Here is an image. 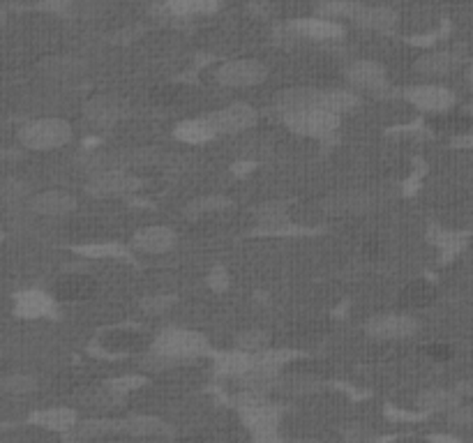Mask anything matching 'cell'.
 I'll list each match as a JSON object with an SVG mask.
<instances>
[{
  "label": "cell",
  "instance_id": "6da1fadb",
  "mask_svg": "<svg viewBox=\"0 0 473 443\" xmlns=\"http://www.w3.org/2000/svg\"><path fill=\"white\" fill-rule=\"evenodd\" d=\"M151 349L173 363H185V360H195L201 355L212 354L211 342L203 332L192 330V328L169 326L162 328L151 342Z\"/></svg>",
  "mask_w": 473,
  "mask_h": 443
},
{
  "label": "cell",
  "instance_id": "7a4b0ae2",
  "mask_svg": "<svg viewBox=\"0 0 473 443\" xmlns=\"http://www.w3.org/2000/svg\"><path fill=\"white\" fill-rule=\"evenodd\" d=\"M282 121L284 125L294 134H298V137L317 138V141H328V138H333L342 128V116L314 104H301L284 109Z\"/></svg>",
  "mask_w": 473,
  "mask_h": 443
},
{
  "label": "cell",
  "instance_id": "3957f363",
  "mask_svg": "<svg viewBox=\"0 0 473 443\" xmlns=\"http://www.w3.org/2000/svg\"><path fill=\"white\" fill-rule=\"evenodd\" d=\"M321 17L326 19H349L362 28L377 30V33H390L397 26V14L390 7L378 5H362L356 0H330L321 5Z\"/></svg>",
  "mask_w": 473,
  "mask_h": 443
},
{
  "label": "cell",
  "instance_id": "277c9868",
  "mask_svg": "<svg viewBox=\"0 0 473 443\" xmlns=\"http://www.w3.org/2000/svg\"><path fill=\"white\" fill-rule=\"evenodd\" d=\"M17 137L23 148L37 150V153H49V150L65 148L67 144H72L74 130L65 118L45 116L21 125Z\"/></svg>",
  "mask_w": 473,
  "mask_h": 443
},
{
  "label": "cell",
  "instance_id": "5b68a950",
  "mask_svg": "<svg viewBox=\"0 0 473 443\" xmlns=\"http://www.w3.org/2000/svg\"><path fill=\"white\" fill-rule=\"evenodd\" d=\"M238 414L243 425L252 432V437L278 432V425L282 421V409L278 405H273L266 395L240 393Z\"/></svg>",
  "mask_w": 473,
  "mask_h": 443
},
{
  "label": "cell",
  "instance_id": "8992f818",
  "mask_svg": "<svg viewBox=\"0 0 473 443\" xmlns=\"http://www.w3.org/2000/svg\"><path fill=\"white\" fill-rule=\"evenodd\" d=\"M145 338L137 326H113L97 332V338L88 347L93 355L100 358H123V355L134 354L144 349Z\"/></svg>",
  "mask_w": 473,
  "mask_h": 443
},
{
  "label": "cell",
  "instance_id": "52a82bcc",
  "mask_svg": "<svg viewBox=\"0 0 473 443\" xmlns=\"http://www.w3.org/2000/svg\"><path fill=\"white\" fill-rule=\"evenodd\" d=\"M144 185V178L134 176L129 169H109V171L90 176L86 192L97 199H109V196H129V194L139 192Z\"/></svg>",
  "mask_w": 473,
  "mask_h": 443
},
{
  "label": "cell",
  "instance_id": "ba28073f",
  "mask_svg": "<svg viewBox=\"0 0 473 443\" xmlns=\"http://www.w3.org/2000/svg\"><path fill=\"white\" fill-rule=\"evenodd\" d=\"M268 79V67L256 58H236L215 70V81L224 88H252Z\"/></svg>",
  "mask_w": 473,
  "mask_h": 443
},
{
  "label": "cell",
  "instance_id": "9c48e42d",
  "mask_svg": "<svg viewBox=\"0 0 473 443\" xmlns=\"http://www.w3.org/2000/svg\"><path fill=\"white\" fill-rule=\"evenodd\" d=\"M402 97L413 106V109L432 113V116H444L451 113L452 106L457 104V97L451 88L436 86V83H420V86H409Z\"/></svg>",
  "mask_w": 473,
  "mask_h": 443
},
{
  "label": "cell",
  "instance_id": "30bf717a",
  "mask_svg": "<svg viewBox=\"0 0 473 443\" xmlns=\"http://www.w3.org/2000/svg\"><path fill=\"white\" fill-rule=\"evenodd\" d=\"M418 330V319L409 312H388V314H374L365 323V332L372 339L395 342V339L413 338Z\"/></svg>",
  "mask_w": 473,
  "mask_h": 443
},
{
  "label": "cell",
  "instance_id": "8fae6325",
  "mask_svg": "<svg viewBox=\"0 0 473 443\" xmlns=\"http://www.w3.org/2000/svg\"><path fill=\"white\" fill-rule=\"evenodd\" d=\"M206 118L211 121L215 132L222 137V134H240L254 128L256 121H259V111L247 102H231L222 109L206 113Z\"/></svg>",
  "mask_w": 473,
  "mask_h": 443
},
{
  "label": "cell",
  "instance_id": "7c38bea8",
  "mask_svg": "<svg viewBox=\"0 0 473 443\" xmlns=\"http://www.w3.org/2000/svg\"><path fill=\"white\" fill-rule=\"evenodd\" d=\"M12 312L19 319L35 322V319H49L58 312V298L45 288H21L12 298Z\"/></svg>",
  "mask_w": 473,
  "mask_h": 443
},
{
  "label": "cell",
  "instance_id": "4fadbf2b",
  "mask_svg": "<svg viewBox=\"0 0 473 443\" xmlns=\"http://www.w3.org/2000/svg\"><path fill=\"white\" fill-rule=\"evenodd\" d=\"M176 243H178V233L167 224L144 227L129 238L132 252H141V255H167L176 247Z\"/></svg>",
  "mask_w": 473,
  "mask_h": 443
},
{
  "label": "cell",
  "instance_id": "5bb4252c",
  "mask_svg": "<svg viewBox=\"0 0 473 443\" xmlns=\"http://www.w3.org/2000/svg\"><path fill=\"white\" fill-rule=\"evenodd\" d=\"M346 81L353 90H365V93H384L388 88V72L386 67L377 61H356L346 67Z\"/></svg>",
  "mask_w": 473,
  "mask_h": 443
},
{
  "label": "cell",
  "instance_id": "9a60e30c",
  "mask_svg": "<svg viewBox=\"0 0 473 443\" xmlns=\"http://www.w3.org/2000/svg\"><path fill=\"white\" fill-rule=\"evenodd\" d=\"M125 106L112 95H95L84 104V118L97 130H112L123 121Z\"/></svg>",
  "mask_w": 473,
  "mask_h": 443
},
{
  "label": "cell",
  "instance_id": "2e32d148",
  "mask_svg": "<svg viewBox=\"0 0 473 443\" xmlns=\"http://www.w3.org/2000/svg\"><path fill=\"white\" fill-rule=\"evenodd\" d=\"M29 211L39 217H65L77 211V199L62 189H45L30 196Z\"/></svg>",
  "mask_w": 473,
  "mask_h": 443
},
{
  "label": "cell",
  "instance_id": "e0dca14e",
  "mask_svg": "<svg viewBox=\"0 0 473 443\" xmlns=\"http://www.w3.org/2000/svg\"><path fill=\"white\" fill-rule=\"evenodd\" d=\"M100 291V284L93 275L86 272H72V275H62L54 287V296L62 303H84V300L95 298Z\"/></svg>",
  "mask_w": 473,
  "mask_h": 443
},
{
  "label": "cell",
  "instance_id": "ac0fdd59",
  "mask_svg": "<svg viewBox=\"0 0 473 443\" xmlns=\"http://www.w3.org/2000/svg\"><path fill=\"white\" fill-rule=\"evenodd\" d=\"M289 30L305 39H314V42H333V39H340L344 35V26L337 19L326 17L295 19L289 23Z\"/></svg>",
  "mask_w": 473,
  "mask_h": 443
},
{
  "label": "cell",
  "instance_id": "d6986e66",
  "mask_svg": "<svg viewBox=\"0 0 473 443\" xmlns=\"http://www.w3.org/2000/svg\"><path fill=\"white\" fill-rule=\"evenodd\" d=\"M212 365H215V374L220 379H240L256 365V354L236 347V349L212 354Z\"/></svg>",
  "mask_w": 473,
  "mask_h": 443
},
{
  "label": "cell",
  "instance_id": "ffe728a7",
  "mask_svg": "<svg viewBox=\"0 0 473 443\" xmlns=\"http://www.w3.org/2000/svg\"><path fill=\"white\" fill-rule=\"evenodd\" d=\"M218 137L220 134L215 132V128H212L206 116L187 118V121H180L178 125L173 128V138L187 146H206L211 144L212 138Z\"/></svg>",
  "mask_w": 473,
  "mask_h": 443
},
{
  "label": "cell",
  "instance_id": "44dd1931",
  "mask_svg": "<svg viewBox=\"0 0 473 443\" xmlns=\"http://www.w3.org/2000/svg\"><path fill=\"white\" fill-rule=\"evenodd\" d=\"M30 422L42 430H49V432H58V434H67L72 432L77 422V411L67 409V406H49V409L35 411L30 415Z\"/></svg>",
  "mask_w": 473,
  "mask_h": 443
},
{
  "label": "cell",
  "instance_id": "7402d4cb",
  "mask_svg": "<svg viewBox=\"0 0 473 443\" xmlns=\"http://www.w3.org/2000/svg\"><path fill=\"white\" fill-rule=\"evenodd\" d=\"M72 252L79 256H84V259H93V261L132 259V247L125 243H118V240H97V243L77 245V247H72Z\"/></svg>",
  "mask_w": 473,
  "mask_h": 443
},
{
  "label": "cell",
  "instance_id": "603a6c76",
  "mask_svg": "<svg viewBox=\"0 0 473 443\" xmlns=\"http://www.w3.org/2000/svg\"><path fill=\"white\" fill-rule=\"evenodd\" d=\"M460 65V58L451 51H429L416 61V70L427 77H445Z\"/></svg>",
  "mask_w": 473,
  "mask_h": 443
},
{
  "label": "cell",
  "instance_id": "cb8c5ba5",
  "mask_svg": "<svg viewBox=\"0 0 473 443\" xmlns=\"http://www.w3.org/2000/svg\"><path fill=\"white\" fill-rule=\"evenodd\" d=\"M222 0H164V10L173 17L189 19V17H206L218 12Z\"/></svg>",
  "mask_w": 473,
  "mask_h": 443
},
{
  "label": "cell",
  "instance_id": "d4e9b609",
  "mask_svg": "<svg viewBox=\"0 0 473 443\" xmlns=\"http://www.w3.org/2000/svg\"><path fill=\"white\" fill-rule=\"evenodd\" d=\"M462 395L460 390H445V388H429L418 397V406L423 411H452L460 406Z\"/></svg>",
  "mask_w": 473,
  "mask_h": 443
},
{
  "label": "cell",
  "instance_id": "484cf974",
  "mask_svg": "<svg viewBox=\"0 0 473 443\" xmlns=\"http://www.w3.org/2000/svg\"><path fill=\"white\" fill-rule=\"evenodd\" d=\"M227 208H231V199H227V196H220V194H206V196H196V199L189 201V204L185 205L183 215L187 217V220L196 222V220H201L203 215L227 211Z\"/></svg>",
  "mask_w": 473,
  "mask_h": 443
},
{
  "label": "cell",
  "instance_id": "4316f807",
  "mask_svg": "<svg viewBox=\"0 0 473 443\" xmlns=\"http://www.w3.org/2000/svg\"><path fill=\"white\" fill-rule=\"evenodd\" d=\"M429 243H435L436 247H439L444 261H451L452 256H455L457 252L464 247V245H467V236H464V233L435 227L432 231H429Z\"/></svg>",
  "mask_w": 473,
  "mask_h": 443
},
{
  "label": "cell",
  "instance_id": "83f0119b",
  "mask_svg": "<svg viewBox=\"0 0 473 443\" xmlns=\"http://www.w3.org/2000/svg\"><path fill=\"white\" fill-rule=\"evenodd\" d=\"M435 300V288L429 287L427 282H411L402 288L400 303L402 307L407 310H420V307H427L429 303Z\"/></svg>",
  "mask_w": 473,
  "mask_h": 443
},
{
  "label": "cell",
  "instance_id": "f1b7e54d",
  "mask_svg": "<svg viewBox=\"0 0 473 443\" xmlns=\"http://www.w3.org/2000/svg\"><path fill=\"white\" fill-rule=\"evenodd\" d=\"M256 220H259V227H275V224H284V222H291L289 217V205L284 201H266L254 211Z\"/></svg>",
  "mask_w": 473,
  "mask_h": 443
},
{
  "label": "cell",
  "instance_id": "f546056e",
  "mask_svg": "<svg viewBox=\"0 0 473 443\" xmlns=\"http://www.w3.org/2000/svg\"><path fill=\"white\" fill-rule=\"evenodd\" d=\"M123 430L137 437H153V434L167 432V425L155 418V415H132L123 422Z\"/></svg>",
  "mask_w": 473,
  "mask_h": 443
},
{
  "label": "cell",
  "instance_id": "4dcf8cb0",
  "mask_svg": "<svg viewBox=\"0 0 473 443\" xmlns=\"http://www.w3.org/2000/svg\"><path fill=\"white\" fill-rule=\"evenodd\" d=\"M151 383V379L145 374H123V377L109 379L106 381V393H112L113 397H125V395L134 393V390H141Z\"/></svg>",
  "mask_w": 473,
  "mask_h": 443
},
{
  "label": "cell",
  "instance_id": "1f68e13d",
  "mask_svg": "<svg viewBox=\"0 0 473 443\" xmlns=\"http://www.w3.org/2000/svg\"><path fill=\"white\" fill-rule=\"evenodd\" d=\"M236 347L250 354H259V351L270 349V335L259 328H250V330H240L236 335Z\"/></svg>",
  "mask_w": 473,
  "mask_h": 443
},
{
  "label": "cell",
  "instance_id": "d6a6232c",
  "mask_svg": "<svg viewBox=\"0 0 473 443\" xmlns=\"http://www.w3.org/2000/svg\"><path fill=\"white\" fill-rule=\"evenodd\" d=\"M330 211L337 213H362L372 208V196L361 192H351V194H342L337 199H333V204L328 205Z\"/></svg>",
  "mask_w": 473,
  "mask_h": 443
},
{
  "label": "cell",
  "instance_id": "836d02e7",
  "mask_svg": "<svg viewBox=\"0 0 473 443\" xmlns=\"http://www.w3.org/2000/svg\"><path fill=\"white\" fill-rule=\"evenodd\" d=\"M30 188L29 183H23V180H3L0 183V204L14 205V204H23V201H29L30 196Z\"/></svg>",
  "mask_w": 473,
  "mask_h": 443
},
{
  "label": "cell",
  "instance_id": "e575fe53",
  "mask_svg": "<svg viewBox=\"0 0 473 443\" xmlns=\"http://www.w3.org/2000/svg\"><path fill=\"white\" fill-rule=\"evenodd\" d=\"M317 379L312 377H301V374H295V377H279L278 379V390H282V393H289V395H305V393H312V390H317Z\"/></svg>",
  "mask_w": 473,
  "mask_h": 443
},
{
  "label": "cell",
  "instance_id": "d590c367",
  "mask_svg": "<svg viewBox=\"0 0 473 443\" xmlns=\"http://www.w3.org/2000/svg\"><path fill=\"white\" fill-rule=\"evenodd\" d=\"M173 305H176V296L173 294H153V296H144L139 307L145 312V314L157 316L171 310Z\"/></svg>",
  "mask_w": 473,
  "mask_h": 443
},
{
  "label": "cell",
  "instance_id": "8d00e7d4",
  "mask_svg": "<svg viewBox=\"0 0 473 443\" xmlns=\"http://www.w3.org/2000/svg\"><path fill=\"white\" fill-rule=\"evenodd\" d=\"M0 388L12 395H26L37 388V381L33 377H29V374H12V377L0 381Z\"/></svg>",
  "mask_w": 473,
  "mask_h": 443
},
{
  "label": "cell",
  "instance_id": "74e56055",
  "mask_svg": "<svg viewBox=\"0 0 473 443\" xmlns=\"http://www.w3.org/2000/svg\"><path fill=\"white\" fill-rule=\"evenodd\" d=\"M206 282L208 287H211V291H215V294H224L228 288V284H231V277H228L227 268L215 266L211 272H208Z\"/></svg>",
  "mask_w": 473,
  "mask_h": 443
},
{
  "label": "cell",
  "instance_id": "f35d334b",
  "mask_svg": "<svg viewBox=\"0 0 473 443\" xmlns=\"http://www.w3.org/2000/svg\"><path fill=\"white\" fill-rule=\"evenodd\" d=\"M72 0H45L42 3V10L51 12V14H58V17H65L72 12Z\"/></svg>",
  "mask_w": 473,
  "mask_h": 443
},
{
  "label": "cell",
  "instance_id": "ab89813d",
  "mask_svg": "<svg viewBox=\"0 0 473 443\" xmlns=\"http://www.w3.org/2000/svg\"><path fill=\"white\" fill-rule=\"evenodd\" d=\"M252 443H289V441L279 437V432H268V434H259V437H252Z\"/></svg>",
  "mask_w": 473,
  "mask_h": 443
},
{
  "label": "cell",
  "instance_id": "60d3db41",
  "mask_svg": "<svg viewBox=\"0 0 473 443\" xmlns=\"http://www.w3.org/2000/svg\"><path fill=\"white\" fill-rule=\"evenodd\" d=\"M427 354L432 355V358H439V360L451 358V349H448V347H444V344H432V347L427 349Z\"/></svg>",
  "mask_w": 473,
  "mask_h": 443
},
{
  "label": "cell",
  "instance_id": "b9f144b4",
  "mask_svg": "<svg viewBox=\"0 0 473 443\" xmlns=\"http://www.w3.org/2000/svg\"><path fill=\"white\" fill-rule=\"evenodd\" d=\"M429 443H462L457 437L452 434H435V437H429Z\"/></svg>",
  "mask_w": 473,
  "mask_h": 443
},
{
  "label": "cell",
  "instance_id": "7bdbcfd3",
  "mask_svg": "<svg viewBox=\"0 0 473 443\" xmlns=\"http://www.w3.org/2000/svg\"><path fill=\"white\" fill-rule=\"evenodd\" d=\"M467 83H469V88L473 90V65L467 70Z\"/></svg>",
  "mask_w": 473,
  "mask_h": 443
},
{
  "label": "cell",
  "instance_id": "ee69618b",
  "mask_svg": "<svg viewBox=\"0 0 473 443\" xmlns=\"http://www.w3.org/2000/svg\"><path fill=\"white\" fill-rule=\"evenodd\" d=\"M5 23V12H3V7H0V26Z\"/></svg>",
  "mask_w": 473,
  "mask_h": 443
},
{
  "label": "cell",
  "instance_id": "f6af8a7d",
  "mask_svg": "<svg viewBox=\"0 0 473 443\" xmlns=\"http://www.w3.org/2000/svg\"><path fill=\"white\" fill-rule=\"evenodd\" d=\"M467 113H469V116H471V121H473V104L467 106Z\"/></svg>",
  "mask_w": 473,
  "mask_h": 443
}]
</instances>
